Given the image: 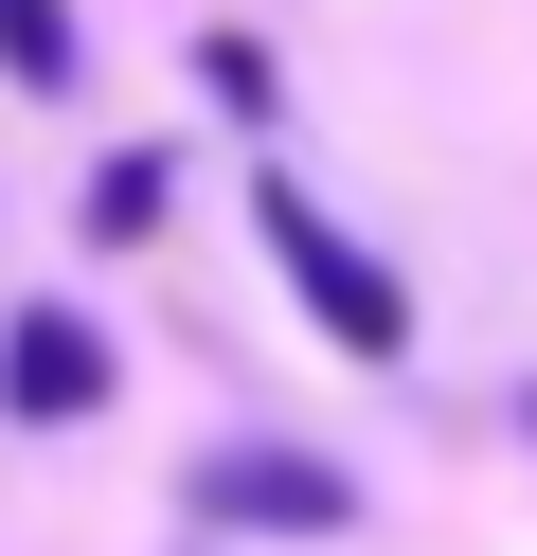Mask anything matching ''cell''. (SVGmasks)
I'll list each match as a JSON object with an SVG mask.
<instances>
[{
  "instance_id": "cell-1",
  "label": "cell",
  "mask_w": 537,
  "mask_h": 556,
  "mask_svg": "<svg viewBox=\"0 0 537 556\" xmlns=\"http://www.w3.org/2000/svg\"><path fill=\"white\" fill-rule=\"evenodd\" d=\"M251 216H269V269H286V288H305V324L341 341V359H394V341H412V288H394V269L358 252V233L322 216L305 180H269V198H251Z\"/></svg>"
},
{
  "instance_id": "cell-2",
  "label": "cell",
  "mask_w": 537,
  "mask_h": 556,
  "mask_svg": "<svg viewBox=\"0 0 537 556\" xmlns=\"http://www.w3.org/2000/svg\"><path fill=\"white\" fill-rule=\"evenodd\" d=\"M197 520H251V539H341V467L322 448H215Z\"/></svg>"
},
{
  "instance_id": "cell-3",
  "label": "cell",
  "mask_w": 537,
  "mask_h": 556,
  "mask_svg": "<svg viewBox=\"0 0 537 556\" xmlns=\"http://www.w3.org/2000/svg\"><path fill=\"white\" fill-rule=\"evenodd\" d=\"M0 413H36V431L107 413V341L72 324V305H18V324H0Z\"/></svg>"
},
{
  "instance_id": "cell-4",
  "label": "cell",
  "mask_w": 537,
  "mask_h": 556,
  "mask_svg": "<svg viewBox=\"0 0 537 556\" xmlns=\"http://www.w3.org/2000/svg\"><path fill=\"white\" fill-rule=\"evenodd\" d=\"M0 54H18V90H72V0H0Z\"/></svg>"
},
{
  "instance_id": "cell-5",
  "label": "cell",
  "mask_w": 537,
  "mask_h": 556,
  "mask_svg": "<svg viewBox=\"0 0 537 556\" xmlns=\"http://www.w3.org/2000/svg\"><path fill=\"white\" fill-rule=\"evenodd\" d=\"M143 216H162V162L126 144V162H107V180H90V233H143Z\"/></svg>"
}]
</instances>
